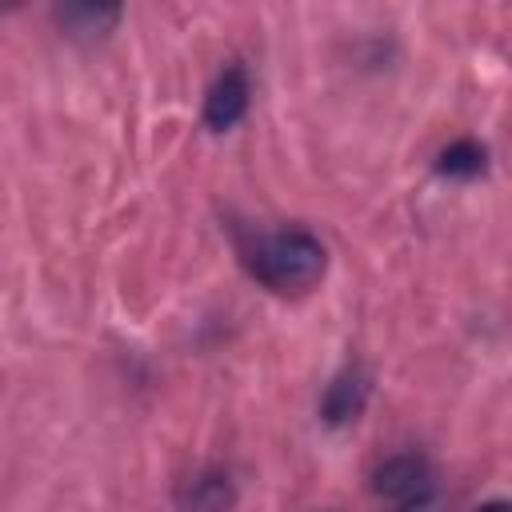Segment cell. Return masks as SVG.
Segmentation results:
<instances>
[{
  "label": "cell",
  "mask_w": 512,
  "mask_h": 512,
  "mask_svg": "<svg viewBox=\"0 0 512 512\" xmlns=\"http://www.w3.org/2000/svg\"><path fill=\"white\" fill-rule=\"evenodd\" d=\"M324 264H328L324 244L304 228L268 232L248 252L252 276L272 292H308L324 276Z\"/></svg>",
  "instance_id": "1"
},
{
  "label": "cell",
  "mask_w": 512,
  "mask_h": 512,
  "mask_svg": "<svg viewBox=\"0 0 512 512\" xmlns=\"http://www.w3.org/2000/svg\"><path fill=\"white\" fill-rule=\"evenodd\" d=\"M372 488L380 500L388 504H408V500H420L432 492V468L424 456L416 452H400V456H388L376 476H372Z\"/></svg>",
  "instance_id": "2"
},
{
  "label": "cell",
  "mask_w": 512,
  "mask_h": 512,
  "mask_svg": "<svg viewBox=\"0 0 512 512\" xmlns=\"http://www.w3.org/2000/svg\"><path fill=\"white\" fill-rule=\"evenodd\" d=\"M248 96H252V84H248L244 64H228V68L212 80V88H208V96H204V124H208L212 132H228L232 124L244 120Z\"/></svg>",
  "instance_id": "3"
},
{
  "label": "cell",
  "mask_w": 512,
  "mask_h": 512,
  "mask_svg": "<svg viewBox=\"0 0 512 512\" xmlns=\"http://www.w3.org/2000/svg\"><path fill=\"white\" fill-rule=\"evenodd\" d=\"M232 500H236L232 480H228V472H220V468L196 472V476H188L184 488H180V504H184L188 512H228Z\"/></svg>",
  "instance_id": "4"
},
{
  "label": "cell",
  "mask_w": 512,
  "mask_h": 512,
  "mask_svg": "<svg viewBox=\"0 0 512 512\" xmlns=\"http://www.w3.org/2000/svg\"><path fill=\"white\" fill-rule=\"evenodd\" d=\"M56 20L72 40H100L104 32L116 28L120 8L116 4H64L56 8Z\"/></svg>",
  "instance_id": "5"
},
{
  "label": "cell",
  "mask_w": 512,
  "mask_h": 512,
  "mask_svg": "<svg viewBox=\"0 0 512 512\" xmlns=\"http://www.w3.org/2000/svg\"><path fill=\"white\" fill-rule=\"evenodd\" d=\"M364 396H368V384L360 380V372H352V368H348V372H340V376L328 384L320 412H324V420H328V424H348V420H356V416H360Z\"/></svg>",
  "instance_id": "6"
},
{
  "label": "cell",
  "mask_w": 512,
  "mask_h": 512,
  "mask_svg": "<svg viewBox=\"0 0 512 512\" xmlns=\"http://www.w3.org/2000/svg\"><path fill=\"white\" fill-rule=\"evenodd\" d=\"M484 168H488V152L476 140H456L436 160V172L448 176V180H476Z\"/></svg>",
  "instance_id": "7"
},
{
  "label": "cell",
  "mask_w": 512,
  "mask_h": 512,
  "mask_svg": "<svg viewBox=\"0 0 512 512\" xmlns=\"http://www.w3.org/2000/svg\"><path fill=\"white\" fill-rule=\"evenodd\" d=\"M396 512H444V500L436 492L420 496V500H408V504H396Z\"/></svg>",
  "instance_id": "8"
},
{
  "label": "cell",
  "mask_w": 512,
  "mask_h": 512,
  "mask_svg": "<svg viewBox=\"0 0 512 512\" xmlns=\"http://www.w3.org/2000/svg\"><path fill=\"white\" fill-rule=\"evenodd\" d=\"M476 512H512V504L508 500H484Z\"/></svg>",
  "instance_id": "9"
}]
</instances>
